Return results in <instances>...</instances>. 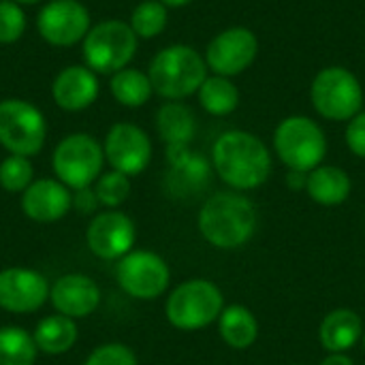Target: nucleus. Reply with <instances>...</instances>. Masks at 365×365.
<instances>
[{
    "mask_svg": "<svg viewBox=\"0 0 365 365\" xmlns=\"http://www.w3.org/2000/svg\"><path fill=\"white\" fill-rule=\"evenodd\" d=\"M197 227L210 246L218 250H240L259 229V210L246 192L220 190L203 201Z\"/></svg>",
    "mask_w": 365,
    "mask_h": 365,
    "instance_id": "2",
    "label": "nucleus"
},
{
    "mask_svg": "<svg viewBox=\"0 0 365 365\" xmlns=\"http://www.w3.org/2000/svg\"><path fill=\"white\" fill-rule=\"evenodd\" d=\"M77 336H79L77 323L68 317L58 314V312L41 319L32 331V338H34L38 353L53 355V357L68 353L75 346Z\"/></svg>",
    "mask_w": 365,
    "mask_h": 365,
    "instance_id": "24",
    "label": "nucleus"
},
{
    "mask_svg": "<svg viewBox=\"0 0 365 365\" xmlns=\"http://www.w3.org/2000/svg\"><path fill=\"white\" fill-rule=\"evenodd\" d=\"M103 152L105 163L128 178L141 175L150 167L154 154L150 135L133 122L113 124L103 139Z\"/></svg>",
    "mask_w": 365,
    "mask_h": 365,
    "instance_id": "13",
    "label": "nucleus"
},
{
    "mask_svg": "<svg viewBox=\"0 0 365 365\" xmlns=\"http://www.w3.org/2000/svg\"><path fill=\"white\" fill-rule=\"evenodd\" d=\"M364 346H365V331H364Z\"/></svg>",
    "mask_w": 365,
    "mask_h": 365,
    "instance_id": "39",
    "label": "nucleus"
},
{
    "mask_svg": "<svg viewBox=\"0 0 365 365\" xmlns=\"http://www.w3.org/2000/svg\"><path fill=\"white\" fill-rule=\"evenodd\" d=\"M28 28V17L24 6L13 0H0V45L17 43Z\"/></svg>",
    "mask_w": 365,
    "mask_h": 365,
    "instance_id": "31",
    "label": "nucleus"
},
{
    "mask_svg": "<svg viewBox=\"0 0 365 365\" xmlns=\"http://www.w3.org/2000/svg\"><path fill=\"white\" fill-rule=\"evenodd\" d=\"M297 365H304V364H297Z\"/></svg>",
    "mask_w": 365,
    "mask_h": 365,
    "instance_id": "40",
    "label": "nucleus"
},
{
    "mask_svg": "<svg viewBox=\"0 0 365 365\" xmlns=\"http://www.w3.org/2000/svg\"><path fill=\"white\" fill-rule=\"evenodd\" d=\"M101 207L96 192L92 186L81 188V190H73V210L81 212V214H94Z\"/></svg>",
    "mask_w": 365,
    "mask_h": 365,
    "instance_id": "34",
    "label": "nucleus"
},
{
    "mask_svg": "<svg viewBox=\"0 0 365 365\" xmlns=\"http://www.w3.org/2000/svg\"><path fill=\"white\" fill-rule=\"evenodd\" d=\"M13 2H17L19 6H34V4H41L43 0H13Z\"/></svg>",
    "mask_w": 365,
    "mask_h": 365,
    "instance_id": "38",
    "label": "nucleus"
},
{
    "mask_svg": "<svg viewBox=\"0 0 365 365\" xmlns=\"http://www.w3.org/2000/svg\"><path fill=\"white\" fill-rule=\"evenodd\" d=\"M167 190L173 197L199 195L212 178V160L190 150V145H167Z\"/></svg>",
    "mask_w": 365,
    "mask_h": 365,
    "instance_id": "18",
    "label": "nucleus"
},
{
    "mask_svg": "<svg viewBox=\"0 0 365 365\" xmlns=\"http://www.w3.org/2000/svg\"><path fill=\"white\" fill-rule=\"evenodd\" d=\"M321 365H355V361L349 357V353H329Z\"/></svg>",
    "mask_w": 365,
    "mask_h": 365,
    "instance_id": "36",
    "label": "nucleus"
},
{
    "mask_svg": "<svg viewBox=\"0 0 365 365\" xmlns=\"http://www.w3.org/2000/svg\"><path fill=\"white\" fill-rule=\"evenodd\" d=\"M212 169L229 190L250 192L261 188L274 169L269 148L250 130L231 128L212 145Z\"/></svg>",
    "mask_w": 365,
    "mask_h": 365,
    "instance_id": "1",
    "label": "nucleus"
},
{
    "mask_svg": "<svg viewBox=\"0 0 365 365\" xmlns=\"http://www.w3.org/2000/svg\"><path fill=\"white\" fill-rule=\"evenodd\" d=\"M51 167L56 178L71 190L94 186L105 169L103 143L90 133H71L53 148Z\"/></svg>",
    "mask_w": 365,
    "mask_h": 365,
    "instance_id": "8",
    "label": "nucleus"
},
{
    "mask_svg": "<svg viewBox=\"0 0 365 365\" xmlns=\"http://www.w3.org/2000/svg\"><path fill=\"white\" fill-rule=\"evenodd\" d=\"M137 227L133 218L120 210L96 212L86 229L88 250L103 261H120L135 250Z\"/></svg>",
    "mask_w": 365,
    "mask_h": 365,
    "instance_id": "14",
    "label": "nucleus"
},
{
    "mask_svg": "<svg viewBox=\"0 0 365 365\" xmlns=\"http://www.w3.org/2000/svg\"><path fill=\"white\" fill-rule=\"evenodd\" d=\"M154 124L165 145H190L197 133V118L182 101H167L160 105Z\"/></svg>",
    "mask_w": 365,
    "mask_h": 365,
    "instance_id": "22",
    "label": "nucleus"
},
{
    "mask_svg": "<svg viewBox=\"0 0 365 365\" xmlns=\"http://www.w3.org/2000/svg\"><path fill=\"white\" fill-rule=\"evenodd\" d=\"M103 293L96 280L86 274H66L53 280L49 289V302L53 310L73 321L88 319L101 306Z\"/></svg>",
    "mask_w": 365,
    "mask_h": 365,
    "instance_id": "16",
    "label": "nucleus"
},
{
    "mask_svg": "<svg viewBox=\"0 0 365 365\" xmlns=\"http://www.w3.org/2000/svg\"><path fill=\"white\" fill-rule=\"evenodd\" d=\"M38 349L24 327H0V365H34Z\"/></svg>",
    "mask_w": 365,
    "mask_h": 365,
    "instance_id": "27",
    "label": "nucleus"
},
{
    "mask_svg": "<svg viewBox=\"0 0 365 365\" xmlns=\"http://www.w3.org/2000/svg\"><path fill=\"white\" fill-rule=\"evenodd\" d=\"M364 321L355 310L336 308L321 321L319 340L327 353H349L364 340Z\"/></svg>",
    "mask_w": 365,
    "mask_h": 365,
    "instance_id": "20",
    "label": "nucleus"
},
{
    "mask_svg": "<svg viewBox=\"0 0 365 365\" xmlns=\"http://www.w3.org/2000/svg\"><path fill=\"white\" fill-rule=\"evenodd\" d=\"M47 141V120L43 111L24 98L0 101V145L9 154L36 156Z\"/></svg>",
    "mask_w": 365,
    "mask_h": 365,
    "instance_id": "9",
    "label": "nucleus"
},
{
    "mask_svg": "<svg viewBox=\"0 0 365 365\" xmlns=\"http://www.w3.org/2000/svg\"><path fill=\"white\" fill-rule=\"evenodd\" d=\"M259 321L255 312L242 304L225 306L218 319V334L222 342L233 351H246L259 340Z\"/></svg>",
    "mask_w": 365,
    "mask_h": 365,
    "instance_id": "23",
    "label": "nucleus"
},
{
    "mask_svg": "<svg viewBox=\"0 0 365 365\" xmlns=\"http://www.w3.org/2000/svg\"><path fill=\"white\" fill-rule=\"evenodd\" d=\"M344 141L353 156L365 158V111H359L355 118L346 122Z\"/></svg>",
    "mask_w": 365,
    "mask_h": 365,
    "instance_id": "33",
    "label": "nucleus"
},
{
    "mask_svg": "<svg viewBox=\"0 0 365 365\" xmlns=\"http://www.w3.org/2000/svg\"><path fill=\"white\" fill-rule=\"evenodd\" d=\"M210 68L203 53L186 43H173L163 47L148 66L154 94L165 101H184L199 92L207 79Z\"/></svg>",
    "mask_w": 365,
    "mask_h": 365,
    "instance_id": "3",
    "label": "nucleus"
},
{
    "mask_svg": "<svg viewBox=\"0 0 365 365\" xmlns=\"http://www.w3.org/2000/svg\"><path fill=\"white\" fill-rule=\"evenodd\" d=\"M199 105L205 113L222 118L240 107V88L222 75H207L197 92Z\"/></svg>",
    "mask_w": 365,
    "mask_h": 365,
    "instance_id": "26",
    "label": "nucleus"
},
{
    "mask_svg": "<svg viewBox=\"0 0 365 365\" xmlns=\"http://www.w3.org/2000/svg\"><path fill=\"white\" fill-rule=\"evenodd\" d=\"M90 28V11L79 0H49L36 15V32L51 47L79 45Z\"/></svg>",
    "mask_w": 365,
    "mask_h": 365,
    "instance_id": "12",
    "label": "nucleus"
},
{
    "mask_svg": "<svg viewBox=\"0 0 365 365\" xmlns=\"http://www.w3.org/2000/svg\"><path fill=\"white\" fill-rule=\"evenodd\" d=\"M167 24H169V9L160 0H143V2H139L130 11V17H128V26L143 41L160 36L165 32Z\"/></svg>",
    "mask_w": 365,
    "mask_h": 365,
    "instance_id": "28",
    "label": "nucleus"
},
{
    "mask_svg": "<svg viewBox=\"0 0 365 365\" xmlns=\"http://www.w3.org/2000/svg\"><path fill=\"white\" fill-rule=\"evenodd\" d=\"M94 192L96 199L101 203V207L105 210H118L128 197H130V178L120 173V171H103L101 178L94 182Z\"/></svg>",
    "mask_w": 365,
    "mask_h": 365,
    "instance_id": "29",
    "label": "nucleus"
},
{
    "mask_svg": "<svg viewBox=\"0 0 365 365\" xmlns=\"http://www.w3.org/2000/svg\"><path fill=\"white\" fill-rule=\"evenodd\" d=\"M109 92L118 105L139 109L148 105V101L154 94V88L148 77V71L143 73L135 66H126L109 77Z\"/></svg>",
    "mask_w": 365,
    "mask_h": 365,
    "instance_id": "25",
    "label": "nucleus"
},
{
    "mask_svg": "<svg viewBox=\"0 0 365 365\" xmlns=\"http://www.w3.org/2000/svg\"><path fill=\"white\" fill-rule=\"evenodd\" d=\"M83 365H139L135 351L122 342H107L96 346Z\"/></svg>",
    "mask_w": 365,
    "mask_h": 365,
    "instance_id": "32",
    "label": "nucleus"
},
{
    "mask_svg": "<svg viewBox=\"0 0 365 365\" xmlns=\"http://www.w3.org/2000/svg\"><path fill=\"white\" fill-rule=\"evenodd\" d=\"M71 210L73 190L64 186L58 178H38L21 192V212L34 222H58Z\"/></svg>",
    "mask_w": 365,
    "mask_h": 365,
    "instance_id": "17",
    "label": "nucleus"
},
{
    "mask_svg": "<svg viewBox=\"0 0 365 365\" xmlns=\"http://www.w3.org/2000/svg\"><path fill=\"white\" fill-rule=\"evenodd\" d=\"M139 49V36L133 32L128 21L105 19L94 24L81 41L83 64L96 75H113L130 66Z\"/></svg>",
    "mask_w": 365,
    "mask_h": 365,
    "instance_id": "6",
    "label": "nucleus"
},
{
    "mask_svg": "<svg viewBox=\"0 0 365 365\" xmlns=\"http://www.w3.org/2000/svg\"><path fill=\"white\" fill-rule=\"evenodd\" d=\"M314 111L329 122H349L364 111V86L346 66H325L310 83Z\"/></svg>",
    "mask_w": 365,
    "mask_h": 365,
    "instance_id": "7",
    "label": "nucleus"
},
{
    "mask_svg": "<svg viewBox=\"0 0 365 365\" xmlns=\"http://www.w3.org/2000/svg\"><path fill=\"white\" fill-rule=\"evenodd\" d=\"M274 154L289 171L310 173L327 156V135L308 115H289L274 130Z\"/></svg>",
    "mask_w": 365,
    "mask_h": 365,
    "instance_id": "5",
    "label": "nucleus"
},
{
    "mask_svg": "<svg viewBox=\"0 0 365 365\" xmlns=\"http://www.w3.org/2000/svg\"><path fill=\"white\" fill-rule=\"evenodd\" d=\"M225 310L220 287L207 278H190L180 282L165 302V317L178 331H201L218 323Z\"/></svg>",
    "mask_w": 365,
    "mask_h": 365,
    "instance_id": "4",
    "label": "nucleus"
},
{
    "mask_svg": "<svg viewBox=\"0 0 365 365\" xmlns=\"http://www.w3.org/2000/svg\"><path fill=\"white\" fill-rule=\"evenodd\" d=\"M101 94L98 75L86 64H71L62 68L51 83L53 103L68 113L86 111L96 103Z\"/></svg>",
    "mask_w": 365,
    "mask_h": 365,
    "instance_id": "19",
    "label": "nucleus"
},
{
    "mask_svg": "<svg viewBox=\"0 0 365 365\" xmlns=\"http://www.w3.org/2000/svg\"><path fill=\"white\" fill-rule=\"evenodd\" d=\"M351 190H353V180L338 165H319L308 173L306 195L323 207L342 205L351 197Z\"/></svg>",
    "mask_w": 365,
    "mask_h": 365,
    "instance_id": "21",
    "label": "nucleus"
},
{
    "mask_svg": "<svg viewBox=\"0 0 365 365\" xmlns=\"http://www.w3.org/2000/svg\"><path fill=\"white\" fill-rule=\"evenodd\" d=\"M259 56V38L246 26H231L220 30L205 47L203 58L212 75L237 77L248 71Z\"/></svg>",
    "mask_w": 365,
    "mask_h": 365,
    "instance_id": "11",
    "label": "nucleus"
},
{
    "mask_svg": "<svg viewBox=\"0 0 365 365\" xmlns=\"http://www.w3.org/2000/svg\"><path fill=\"white\" fill-rule=\"evenodd\" d=\"M47 278L30 267L0 269V310L11 314H32L49 302Z\"/></svg>",
    "mask_w": 365,
    "mask_h": 365,
    "instance_id": "15",
    "label": "nucleus"
},
{
    "mask_svg": "<svg viewBox=\"0 0 365 365\" xmlns=\"http://www.w3.org/2000/svg\"><path fill=\"white\" fill-rule=\"evenodd\" d=\"M118 287L133 299L154 302L167 293L171 269L167 261L152 250H130L115 265Z\"/></svg>",
    "mask_w": 365,
    "mask_h": 365,
    "instance_id": "10",
    "label": "nucleus"
},
{
    "mask_svg": "<svg viewBox=\"0 0 365 365\" xmlns=\"http://www.w3.org/2000/svg\"><path fill=\"white\" fill-rule=\"evenodd\" d=\"M34 182V167L28 156L9 154L0 163V186L11 195H21Z\"/></svg>",
    "mask_w": 365,
    "mask_h": 365,
    "instance_id": "30",
    "label": "nucleus"
},
{
    "mask_svg": "<svg viewBox=\"0 0 365 365\" xmlns=\"http://www.w3.org/2000/svg\"><path fill=\"white\" fill-rule=\"evenodd\" d=\"M306 182H308V173H304V171H289L287 173V184L291 190H306Z\"/></svg>",
    "mask_w": 365,
    "mask_h": 365,
    "instance_id": "35",
    "label": "nucleus"
},
{
    "mask_svg": "<svg viewBox=\"0 0 365 365\" xmlns=\"http://www.w3.org/2000/svg\"><path fill=\"white\" fill-rule=\"evenodd\" d=\"M167 9H182V6H188L192 0H160Z\"/></svg>",
    "mask_w": 365,
    "mask_h": 365,
    "instance_id": "37",
    "label": "nucleus"
}]
</instances>
